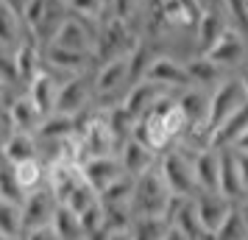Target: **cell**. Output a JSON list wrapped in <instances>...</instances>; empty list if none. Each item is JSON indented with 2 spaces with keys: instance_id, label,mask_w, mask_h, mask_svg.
Wrapping results in <instances>:
<instances>
[{
  "instance_id": "obj_1",
  "label": "cell",
  "mask_w": 248,
  "mask_h": 240,
  "mask_svg": "<svg viewBox=\"0 0 248 240\" xmlns=\"http://www.w3.org/2000/svg\"><path fill=\"white\" fill-rule=\"evenodd\" d=\"M140 45V39L131 34V23H125L120 17H109L106 23H101V31L95 36V48H92V59L112 62L120 56H131L134 48Z\"/></svg>"
},
{
  "instance_id": "obj_2",
  "label": "cell",
  "mask_w": 248,
  "mask_h": 240,
  "mask_svg": "<svg viewBox=\"0 0 248 240\" xmlns=\"http://www.w3.org/2000/svg\"><path fill=\"white\" fill-rule=\"evenodd\" d=\"M195 151H187V145H179L173 151H165L159 160V171L168 182L170 193L176 195H198V179H195V162H192Z\"/></svg>"
},
{
  "instance_id": "obj_3",
  "label": "cell",
  "mask_w": 248,
  "mask_h": 240,
  "mask_svg": "<svg viewBox=\"0 0 248 240\" xmlns=\"http://www.w3.org/2000/svg\"><path fill=\"white\" fill-rule=\"evenodd\" d=\"M67 0H31V6L25 9L23 23L28 25V34L34 36L36 42H50L56 36L59 25L70 17Z\"/></svg>"
},
{
  "instance_id": "obj_4",
  "label": "cell",
  "mask_w": 248,
  "mask_h": 240,
  "mask_svg": "<svg viewBox=\"0 0 248 240\" xmlns=\"http://www.w3.org/2000/svg\"><path fill=\"white\" fill-rule=\"evenodd\" d=\"M170 187L159 168L142 173L134 184V198H131V209L134 215H165L170 201Z\"/></svg>"
},
{
  "instance_id": "obj_5",
  "label": "cell",
  "mask_w": 248,
  "mask_h": 240,
  "mask_svg": "<svg viewBox=\"0 0 248 240\" xmlns=\"http://www.w3.org/2000/svg\"><path fill=\"white\" fill-rule=\"evenodd\" d=\"M246 101H248V95H246V87H243V79L220 81V84L215 87V92L209 95V120H206V123H209V131L223 126L226 120H229Z\"/></svg>"
},
{
  "instance_id": "obj_6",
  "label": "cell",
  "mask_w": 248,
  "mask_h": 240,
  "mask_svg": "<svg viewBox=\"0 0 248 240\" xmlns=\"http://www.w3.org/2000/svg\"><path fill=\"white\" fill-rule=\"evenodd\" d=\"M192 204H195V212L201 218L203 229L212 238H215V232L226 224L229 212L234 209V201L232 198H226L223 193H206V190H201L198 195H192Z\"/></svg>"
},
{
  "instance_id": "obj_7",
  "label": "cell",
  "mask_w": 248,
  "mask_h": 240,
  "mask_svg": "<svg viewBox=\"0 0 248 240\" xmlns=\"http://www.w3.org/2000/svg\"><path fill=\"white\" fill-rule=\"evenodd\" d=\"M81 173H84V182L101 195L103 190L112 187L125 171H123V162L117 160V157L106 154V157H92V160H87L81 165Z\"/></svg>"
},
{
  "instance_id": "obj_8",
  "label": "cell",
  "mask_w": 248,
  "mask_h": 240,
  "mask_svg": "<svg viewBox=\"0 0 248 240\" xmlns=\"http://www.w3.org/2000/svg\"><path fill=\"white\" fill-rule=\"evenodd\" d=\"M148 81L159 84L162 90H190L192 87L187 64H184V62H176V59H170V56L154 59V64L148 70Z\"/></svg>"
},
{
  "instance_id": "obj_9",
  "label": "cell",
  "mask_w": 248,
  "mask_h": 240,
  "mask_svg": "<svg viewBox=\"0 0 248 240\" xmlns=\"http://www.w3.org/2000/svg\"><path fill=\"white\" fill-rule=\"evenodd\" d=\"M56 195L50 193V187L47 190H34V193L25 195L23 201V221H25V232L28 229H39V226H47L50 221H53V212H56Z\"/></svg>"
},
{
  "instance_id": "obj_10",
  "label": "cell",
  "mask_w": 248,
  "mask_h": 240,
  "mask_svg": "<svg viewBox=\"0 0 248 240\" xmlns=\"http://www.w3.org/2000/svg\"><path fill=\"white\" fill-rule=\"evenodd\" d=\"M95 36L90 31V25L84 23L81 17L76 14H70L64 23L59 25L56 36L47 42V45H62V48H70V50H84V53H92V48H95Z\"/></svg>"
},
{
  "instance_id": "obj_11",
  "label": "cell",
  "mask_w": 248,
  "mask_h": 240,
  "mask_svg": "<svg viewBox=\"0 0 248 240\" xmlns=\"http://www.w3.org/2000/svg\"><path fill=\"white\" fill-rule=\"evenodd\" d=\"M246 50H248V45H246V36H243V31L240 28H229L217 42H215L209 50H206V56L212 59V62H217L223 70H229V67H237L243 59H246Z\"/></svg>"
},
{
  "instance_id": "obj_12",
  "label": "cell",
  "mask_w": 248,
  "mask_h": 240,
  "mask_svg": "<svg viewBox=\"0 0 248 240\" xmlns=\"http://www.w3.org/2000/svg\"><path fill=\"white\" fill-rule=\"evenodd\" d=\"M156 157H159V151H154L151 145H145L142 140H137V137H128L123 143V148H120L123 171L128 173V176H134V179H140V176L148 173V171H154Z\"/></svg>"
},
{
  "instance_id": "obj_13",
  "label": "cell",
  "mask_w": 248,
  "mask_h": 240,
  "mask_svg": "<svg viewBox=\"0 0 248 240\" xmlns=\"http://www.w3.org/2000/svg\"><path fill=\"white\" fill-rule=\"evenodd\" d=\"M84 184V173L81 165H70V162H59L47 168V187L56 195L59 204H67V198L76 193V187Z\"/></svg>"
},
{
  "instance_id": "obj_14",
  "label": "cell",
  "mask_w": 248,
  "mask_h": 240,
  "mask_svg": "<svg viewBox=\"0 0 248 240\" xmlns=\"http://www.w3.org/2000/svg\"><path fill=\"white\" fill-rule=\"evenodd\" d=\"M195 162V179H198V193H217L220 187V148H198L192 154Z\"/></svg>"
},
{
  "instance_id": "obj_15",
  "label": "cell",
  "mask_w": 248,
  "mask_h": 240,
  "mask_svg": "<svg viewBox=\"0 0 248 240\" xmlns=\"http://www.w3.org/2000/svg\"><path fill=\"white\" fill-rule=\"evenodd\" d=\"M226 6L220 9V6H212V9H203L201 12V20H198V25H195V34H198V50L201 53H206L209 48L220 39V36L232 28V25L226 23Z\"/></svg>"
},
{
  "instance_id": "obj_16",
  "label": "cell",
  "mask_w": 248,
  "mask_h": 240,
  "mask_svg": "<svg viewBox=\"0 0 248 240\" xmlns=\"http://www.w3.org/2000/svg\"><path fill=\"white\" fill-rule=\"evenodd\" d=\"M90 84H87V79H81V76H76V79H70L62 84V90H59V103H56V112L62 114H73V117H78L87 106H90Z\"/></svg>"
},
{
  "instance_id": "obj_17",
  "label": "cell",
  "mask_w": 248,
  "mask_h": 240,
  "mask_svg": "<svg viewBox=\"0 0 248 240\" xmlns=\"http://www.w3.org/2000/svg\"><path fill=\"white\" fill-rule=\"evenodd\" d=\"M12 70L20 81H31L42 73V50L36 39H23V45L12 53Z\"/></svg>"
},
{
  "instance_id": "obj_18",
  "label": "cell",
  "mask_w": 248,
  "mask_h": 240,
  "mask_svg": "<svg viewBox=\"0 0 248 240\" xmlns=\"http://www.w3.org/2000/svg\"><path fill=\"white\" fill-rule=\"evenodd\" d=\"M123 84H131L128 81V56L103 62L101 70H98V76H95V81H92V90H95V95H112Z\"/></svg>"
},
{
  "instance_id": "obj_19",
  "label": "cell",
  "mask_w": 248,
  "mask_h": 240,
  "mask_svg": "<svg viewBox=\"0 0 248 240\" xmlns=\"http://www.w3.org/2000/svg\"><path fill=\"white\" fill-rule=\"evenodd\" d=\"M9 117H12L14 131H28V134H36L45 114L39 112V106L31 101V95H20L9 103Z\"/></svg>"
},
{
  "instance_id": "obj_20",
  "label": "cell",
  "mask_w": 248,
  "mask_h": 240,
  "mask_svg": "<svg viewBox=\"0 0 248 240\" xmlns=\"http://www.w3.org/2000/svg\"><path fill=\"white\" fill-rule=\"evenodd\" d=\"M217 193H223L226 198H232L234 204L248 193L246 184H243V176H240V168H237V160H234V151L232 148H220V187H217Z\"/></svg>"
},
{
  "instance_id": "obj_21",
  "label": "cell",
  "mask_w": 248,
  "mask_h": 240,
  "mask_svg": "<svg viewBox=\"0 0 248 240\" xmlns=\"http://www.w3.org/2000/svg\"><path fill=\"white\" fill-rule=\"evenodd\" d=\"M59 90H62V84H59L50 73H39L31 84H28V95H31V101L39 106V112L45 114H53L56 112V103H59Z\"/></svg>"
},
{
  "instance_id": "obj_22",
  "label": "cell",
  "mask_w": 248,
  "mask_h": 240,
  "mask_svg": "<svg viewBox=\"0 0 248 240\" xmlns=\"http://www.w3.org/2000/svg\"><path fill=\"white\" fill-rule=\"evenodd\" d=\"M246 131H248V101L243 103V106H240V109H237V112L232 114L220 128H215L209 145H212V148H232Z\"/></svg>"
},
{
  "instance_id": "obj_23",
  "label": "cell",
  "mask_w": 248,
  "mask_h": 240,
  "mask_svg": "<svg viewBox=\"0 0 248 240\" xmlns=\"http://www.w3.org/2000/svg\"><path fill=\"white\" fill-rule=\"evenodd\" d=\"M159 98H162V87L145 79V81H140V84H131V92L125 95L123 106H125L131 114H134L137 120H140L142 114L151 112V106H154Z\"/></svg>"
},
{
  "instance_id": "obj_24",
  "label": "cell",
  "mask_w": 248,
  "mask_h": 240,
  "mask_svg": "<svg viewBox=\"0 0 248 240\" xmlns=\"http://www.w3.org/2000/svg\"><path fill=\"white\" fill-rule=\"evenodd\" d=\"M92 53H84V50H70V48L62 45H45V62L53 70H64V73H76L78 76L81 70L90 64Z\"/></svg>"
},
{
  "instance_id": "obj_25",
  "label": "cell",
  "mask_w": 248,
  "mask_h": 240,
  "mask_svg": "<svg viewBox=\"0 0 248 240\" xmlns=\"http://www.w3.org/2000/svg\"><path fill=\"white\" fill-rule=\"evenodd\" d=\"M184 64H187V73H190V79H192V87H217L220 81H226L223 67L217 62H212L206 53L190 56Z\"/></svg>"
},
{
  "instance_id": "obj_26",
  "label": "cell",
  "mask_w": 248,
  "mask_h": 240,
  "mask_svg": "<svg viewBox=\"0 0 248 240\" xmlns=\"http://www.w3.org/2000/svg\"><path fill=\"white\" fill-rule=\"evenodd\" d=\"M0 154H3V160L9 162V165H20V162L36 160V157H39V148H36L34 134H28V131H14L12 137L6 140V145H3Z\"/></svg>"
},
{
  "instance_id": "obj_27",
  "label": "cell",
  "mask_w": 248,
  "mask_h": 240,
  "mask_svg": "<svg viewBox=\"0 0 248 240\" xmlns=\"http://www.w3.org/2000/svg\"><path fill=\"white\" fill-rule=\"evenodd\" d=\"M20 14L9 9L3 0H0V50L14 53L17 48L23 45V34H20Z\"/></svg>"
},
{
  "instance_id": "obj_28",
  "label": "cell",
  "mask_w": 248,
  "mask_h": 240,
  "mask_svg": "<svg viewBox=\"0 0 248 240\" xmlns=\"http://www.w3.org/2000/svg\"><path fill=\"white\" fill-rule=\"evenodd\" d=\"M36 134L42 140H67V137H76V134H78V123H76L73 114L53 112L42 120V126H39Z\"/></svg>"
},
{
  "instance_id": "obj_29",
  "label": "cell",
  "mask_w": 248,
  "mask_h": 240,
  "mask_svg": "<svg viewBox=\"0 0 248 240\" xmlns=\"http://www.w3.org/2000/svg\"><path fill=\"white\" fill-rule=\"evenodd\" d=\"M170 221L165 215H134L131 221V238L134 240H165Z\"/></svg>"
},
{
  "instance_id": "obj_30",
  "label": "cell",
  "mask_w": 248,
  "mask_h": 240,
  "mask_svg": "<svg viewBox=\"0 0 248 240\" xmlns=\"http://www.w3.org/2000/svg\"><path fill=\"white\" fill-rule=\"evenodd\" d=\"M0 235L9 240H23L25 221H23V204L3 201L0 198Z\"/></svg>"
},
{
  "instance_id": "obj_31",
  "label": "cell",
  "mask_w": 248,
  "mask_h": 240,
  "mask_svg": "<svg viewBox=\"0 0 248 240\" xmlns=\"http://www.w3.org/2000/svg\"><path fill=\"white\" fill-rule=\"evenodd\" d=\"M50 226L56 229V235L62 240H84V226H81V215L73 212L67 204H59L53 212Z\"/></svg>"
},
{
  "instance_id": "obj_32",
  "label": "cell",
  "mask_w": 248,
  "mask_h": 240,
  "mask_svg": "<svg viewBox=\"0 0 248 240\" xmlns=\"http://www.w3.org/2000/svg\"><path fill=\"white\" fill-rule=\"evenodd\" d=\"M14 168V176H17V182L23 187L25 193H34L42 187V182L47 179V165L39 157L36 160H28V162H20V165H12Z\"/></svg>"
},
{
  "instance_id": "obj_33",
  "label": "cell",
  "mask_w": 248,
  "mask_h": 240,
  "mask_svg": "<svg viewBox=\"0 0 248 240\" xmlns=\"http://www.w3.org/2000/svg\"><path fill=\"white\" fill-rule=\"evenodd\" d=\"M134 184L137 179L123 173L112 187H106L101 193V204L103 207H131V198H134Z\"/></svg>"
},
{
  "instance_id": "obj_34",
  "label": "cell",
  "mask_w": 248,
  "mask_h": 240,
  "mask_svg": "<svg viewBox=\"0 0 248 240\" xmlns=\"http://www.w3.org/2000/svg\"><path fill=\"white\" fill-rule=\"evenodd\" d=\"M67 9L70 14H76L81 20H87V23H106L112 14L109 12V0H67Z\"/></svg>"
},
{
  "instance_id": "obj_35",
  "label": "cell",
  "mask_w": 248,
  "mask_h": 240,
  "mask_svg": "<svg viewBox=\"0 0 248 240\" xmlns=\"http://www.w3.org/2000/svg\"><path fill=\"white\" fill-rule=\"evenodd\" d=\"M154 50H151V45L148 42H140V45L134 48V53L128 56V81L131 84H140V81L148 79V70H151V64H154Z\"/></svg>"
},
{
  "instance_id": "obj_36",
  "label": "cell",
  "mask_w": 248,
  "mask_h": 240,
  "mask_svg": "<svg viewBox=\"0 0 248 240\" xmlns=\"http://www.w3.org/2000/svg\"><path fill=\"white\" fill-rule=\"evenodd\" d=\"M215 240H248V221L243 218L240 207L234 204V209L229 212L226 224L215 232Z\"/></svg>"
},
{
  "instance_id": "obj_37",
  "label": "cell",
  "mask_w": 248,
  "mask_h": 240,
  "mask_svg": "<svg viewBox=\"0 0 248 240\" xmlns=\"http://www.w3.org/2000/svg\"><path fill=\"white\" fill-rule=\"evenodd\" d=\"M25 195H28V193L20 187V182H17V176H14L12 165L0 168V198H3V201H14V204H23Z\"/></svg>"
},
{
  "instance_id": "obj_38",
  "label": "cell",
  "mask_w": 248,
  "mask_h": 240,
  "mask_svg": "<svg viewBox=\"0 0 248 240\" xmlns=\"http://www.w3.org/2000/svg\"><path fill=\"white\" fill-rule=\"evenodd\" d=\"M98 201H101V195L84 182V184H78V187H76V193L67 198V207L73 209V212H78V215H81V212H87V209H90L92 204H98Z\"/></svg>"
},
{
  "instance_id": "obj_39",
  "label": "cell",
  "mask_w": 248,
  "mask_h": 240,
  "mask_svg": "<svg viewBox=\"0 0 248 240\" xmlns=\"http://www.w3.org/2000/svg\"><path fill=\"white\" fill-rule=\"evenodd\" d=\"M226 12L232 14V20L237 23V28L248 34V0H223Z\"/></svg>"
},
{
  "instance_id": "obj_40",
  "label": "cell",
  "mask_w": 248,
  "mask_h": 240,
  "mask_svg": "<svg viewBox=\"0 0 248 240\" xmlns=\"http://www.w3.org/2000/svg\"><path fill=\"white\" fill-rule=\"evenodd\" d=\"M140 0H112V17H120L125 23H131V17H137Z\"/></svg>"
},
{
  "instance_id": "obj_41",
  "label": "cell",
  "mask_w": 248,
  "mask_h": 240,
  "mask_svg": "<svg viewBox=\"0 0 248 240\" xmlns=\"http://www.w3.org/2000/svg\"><path fill=\"white\" fill-rule=\"evenodd\" d=\"M23 240H62V238L56 235V229L47 224V226H39V229H28L23 235Z\"/></svg>"
},
{
  "instance_id": "obj_42",
  "label": "cell",
  "mask_w": 248,
  "mask_h": 240,
  "mask_svg": "<svg viewBox=\"0 0 248 240\" xmlns=\"http://www.w3.org/2000/svg\"><path fill=\"white\" fill-rule=\"evenodd\" d=\"M14 134V126H12V117H9V109H0V151L6 145V140Z\"/></svg>"
},
{
  "instance_id": "obj_43",
  "label": "cell",
  "mask_w": 248,
  "mask_h": 240,
  "mask_svg": "<svg viewBox=\"0 0 248 240\" xmlns=\"http://www.w3.org/2000/svg\"><path fill=\"white\" fill-rule=\"evenodd\" d=\"M234 151V160H237V168H240V176H243V184H246V190H248V151Z\"/></svg>"
},
{
  "instance_id": "obj_44",
  "label": "cell",
  "mask_w": 248,
  "mask_h": 240,
  "mask_svg": "<svg viewBox=\"0 0 248 240\" xmlns=\"http://www.w3.org/2000/svg\"><path fill=\"white\" fill-rule=\"evenodd\" d=\"M179 3L192 14V17H195V20H201V12H203V9H201V0H179Z\"/></svg>"
},
{
  "instance_id": "obj_45",
  "label": "cell",
  "mask_w": 248,
  "mask_h": 240,
  "mask_svg": "<svg viewBox=\"0 0 248 240\" xmlns=\"http://www.w3.org/2000/svg\"><path fill=\"white\" fill-rule=\"evenodd\" d=\"M3 3H6L9 9H14V12L20 14V17H23V14H25V9L31 6V0H3Z\"/></svg>"
},
{
  "instance_id": "obj_46",
  "label": "cell",
  "mask_w": 248,
  "mask_h": 240,
  "mask_svg": "<svg viewBox=\"0 0 248 240\" xmlns=\"http://www.w3.org/2000/svg\"><path fill=\"white\" fill-rule=\"evenodd\" d=\"M165 240H190V238H187V235H184L176 224H170V229L165 232Z\"/></svg>"
},
{
  "instance_id": "obj_47",
  "label": "cell",
  "mask_w": 248,
  "mask_h": 240,
  "mask_svg": "<svg viewBox=\"0 0 248 240\" xmlns=\"http://www.w3.org/2000/svg\"><path fill=\"white\" fill-rule=\"evenodd\" d=\"M106 240H134V238H131V232L125 229V232H112V235H109Z\"/></svg>"
},
{
  "instance_id": "obj_48",
  "label": "cell",
  "mask_w": 248,
  "mask_h": 240,
  "mask_svg": "<svg viewBox=\"0 0 248 240\" xmlns=\"http://www.w3.org/2000/svg\"><path fill=\"white\" fill-rule=\"evenodd\" d=\"M232 148H237V151H248V131H246V134H243L240 140H237V143L232 145Z\"/></svg>"
},
{
  "instance_id": "obj_49",
  "label": "cell",
  "mask_w": 248,
  "mask_h": 240,
  "mask_svg": "<svg viewBox=\"0 0 248 240\" xmlns=\"http://www.w3.org/2000/svg\"><path fill=\"white\" fill-rule=\"evenodd\" d=\"M237 207H240V212H243V218H246V221H248V193L243 195L240 201H237Z\"/></svg>"
},
{
  "instance_id": "obj_50",
  "label": "cell",
  "mask_w": 248,
  "mask_h": 240,
  "mask_svg": "<svg viewBox=\"0 0 248 240\" xmlns=\"http://www.w3.org/2000/svg\"><path fill=\"white\" fill-rule=\"evenodd\" d=\"M243 87H246V95H248V70L243 73Z\"/></svg>"
},
{
  "instance_id": "obj_51",
  "label": "cell",
  "mask_w": 248,
  "mask_h": 240,
  "mask_svg": "<svg viewBox=\"0 0 248 240\" xmlns=\"http://www.w3.org/2000/svg\"><path fill=\"white\" fill-rule=\"evenodd\" d=\"M0 95H3V79H0Z\"/></svg>"
},
{
  "instance_id": "obj_52",
  "label": "cell",
  "mask_w": 248,
  "mask_h": 240,
  "mask_svg": "<svg viewBox=\"0 0 248 240\" xmlns=\"http://www.w3.org/2000/svg\"><path fill=\"white\" fill-rule=\"evenodd\" d=\"M0 240H9V238H3V235H0Z\"/></svg>"
}]
</instances>
